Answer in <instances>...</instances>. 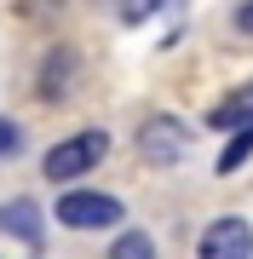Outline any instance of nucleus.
I'll return each instance as SVG.
<instances>
[{
  "mask_svg": "<svg viewBox=\"0 0 253 259\" xmlns=\"http://www.w3.org/2000/svg\"><path fill=\"white\" fill-rule=\"evenodd\" d=\"M104 156H110V133H104V127H86V133H69L64 144H52L46 161H40V173H46L52 185H75V179H86Z\"/></svg>",
  "mask_w": 253,
  "mask_h": 259,
  "instance_id": "nucleus-1",
  "label": "nucleus"
},
{
  "mask_svg": "<svg viewBox=\"0 0 253 259\" xmlns=\"http://www.w3.org/2000/svg\"><path fill=\"white\" fill-rule=\"evenodd\" d=\"M138 156L150 167H173L190 156V127L178 115H144L138 121Z\"/></svg>",
  "mask_w": 253,
  "mask_h": 259,
  "instance_id": "nucleus-2",
  "label": "nucleus"
},
{
  "mask_svg": "<svg viewBox=\"0 0 253 259\" xmlns=\"http://www.w3.org/2000/svg\"><path fill=\"white\" fill-rule=\"evenodd\" d=\"M58 225H69V231H110V225H121V202L104 190H64L58 196Z\"/></svg>",
  "mask_w": 253,
  "mask_h": 259,
  "instance_id": "nucleus-3",
  "label": "nucleus"
},
{
  "mask_svg": "<svg viewBox=\"0 0 253 259\" xmlns=\"http://www.w3.org/2000/svg\"><path fill=\"white\" fill-rule=\"evenodd\" d=\"M201 259H253V225L236 219V213H225V219H213L201 231Z\"/></svg>",
  "mask_w": 253,
  "mask_h": 259,
  "instance_id": "nucleus-4",
  "label": "nucleus"
},
{
  "mask_svg": "<svg viewBox=\"0 0 253 259\" xmlns=\"http://www.w3.org/2000/svg\"><path fill=\"white\" fill-rule=\"evenodd\" d=\"M75 69H81V64H75V47H52L46 64H40V104H64Z\"/></svg>",
  "mask_w": 253,
  "mask_h": 259,
  "instance_id": "nucleus-5",
  "label": "nucleus"
},
{
  "mask_svg": "<svg viewBox=\"0 0 253 259\" xmlns=\"http://www.w3.org/2000/svg\"><path fill=\"white\" fill-rule=\"evenodd\" d=\"M0 231L18 242H40V207L35 202H6L0 207Z\"/></svg>",
  "mask_w": 253,
  "mask_h": 259,
  "instance_id": "nucleus-6",
  "label": "nucleus"
},
{
  "mask_svg": "<svg viewBox=\"0 0 253 259\" xmlns=\"http://www.w3.org/2000/svg\"><path fill=\"white\" fill-rule=\"evenodd\" d=\"M207 121H213L219 133H236V127H247V121H253V87H236V93H230L225 104H213V115H207Z\"/></svg>",
  "mask_w": 253,
  "mask_h": 259,
  "instance_id": "nucleus-7",
  "label": "nucleus"
},
{
  "mask_svg": "<svg viewBox=\"0 0 253 259\" xmlns=\"http://www.w3.org/2000/svg\"><path fill=\"white\" fill-rule=\"evenodd\" d=\"M104 259H156V242L144 236V231H121V236L110 242V253H104Z\"/></svg>",
  "mask_w": 253,
  "mask_h": 259,
  "instance_id": "nucleus-8",
  "label": "nucleus"
},
{
  "mask_svg": "<svg viewBox=\"0 0 253 259\" xmlns=\"http://www.w3.org/2000/svg\"><path fill=\"white\" fill-rule=\"evenodd\" d=\"M247 156H253V121H247V127H236V139L219 150V173H236Z\"/></svg>",
  "mask_w": 253,
  "mask_h": 259,
  "instance_id": "nucleus-9",
  "label": "nucleus"
},
{
  "mask_svg": "<svg viewBox=\"0 0 253 259\" xmlns=\"http://www.w3.org/2000/svg\"><path fill=\"white\" fill-rule=\"evenodd\" d=\"M156 6H161V0H121V23H144Z\"/></svg>",
  "mask_w": 253,
  "mask_h": 259,
  "instance_id": "nucleus-10",
  "label": "nucleus"
},
{
  "mask_svg": "<svg viewBox=\"0 0 253 259\" xmlns=\"http://www.w3.org/2000/svg\"><path fill=\"white\" fill-rule=\"evenodd\" d=\"M18 121H6V115H0V156H18Z\"/></svg>",
  "mask_w": 253,
  "mask_h": 259,
  "instance_id": "nucleus-11",
  "label": "nucleus"
},
{
  "mask_svg": "<svg viewBox=\"0 0 253 259\" xmlns=\"http://www.w3.org/2000/svg\"><path fill=\"white\" fill-rule=\"evenodd\" d=\"M52 0H18V18H46Z\"/></svg>",
  "mask_w": 253,
  "mask_h": 259,
  "instance_id": "nucleus-12",
  "label": "nucleus"
},
{
  "mask_svg": "<svg viewBox=\"0 0 253 259\" xmlns=\"http://www.w3.org/2000/svg\"><path fill=\"white\" fill-rule=\"evenodd\" d=\"M236 29H242V35H253V0H242V12H236Z\"/></svg>",
  "mask_w": 253,
  "mask_h": 259,
  "instance_id": "nucleus-13",
  "label": "nucleus"
}]
</instances>
